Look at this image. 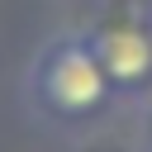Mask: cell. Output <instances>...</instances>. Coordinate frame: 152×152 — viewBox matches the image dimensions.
Here are the masks:
<instances>
[{
  "instance_id": "obj_2",
  "label": "cell",
  "mask_w": 152,
  "mask_h": 152,
  "mask_svg": "<svg viewBox=\"0 0 152 152\" xmlns=\"http://www.w3.org/2000/svg\"><path fill=\"white\" fill-rule=\"evenodd\" d=\"M71 24L90 38L124 114L142 119L152 109V0H81Z\"/></svg>"
},
{
  "instance_id": "obj_4",
  "label": "cell",
  "mask_w": 152,
  "mask_h": 152,
  "mask_svg": "<svg viewBox=\"0 0 152 152\" xmlns=\"http://www.w3.org/2000/svg\"><path fill=\"white\" fill-rule=\"evenodd\" d=\"M138 124H142V142H138V147H142V152H152V109H147Z\"/></svg>"
},
{
  "instance_id": "obj_3",
  "label": "cell",
  "mask_w": 152,
  "mask_h": 152,
  "mask_svg": "<svg viewBox=\"0 0 152 152\" xmlns=\"http://www.w3.org/2000/svg\"><path fill=\"white\" fill-rule=\"evenodd\" d=\"M76 152H142V147H128V142H114V138H86Z\"/></svg>"
},
{
  "instance_id": "obj_1",
  "label": "cell",
  "mask_w": 152,
  "mask_h": 152,
  "mask_svg": "<svg viewBox=\"0 0 152 152\" xmlns=\"http://www.w3.org/2000/svg\"><path fill=\"white\" fill-rule=\"evenodd\" d=\"M19 100L33 124L57 128V133H90L109 124L114 114H124L109 71L100 66L90 38L76 24L48 33L33 48L24 81H19Z\"/></svg>"
}]
</instances>
